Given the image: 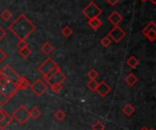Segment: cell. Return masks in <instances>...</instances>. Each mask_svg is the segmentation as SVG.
Wrapping results in <instances>:
<instances>
[{
    "label": "cell",
    "instance_id": "6da1fadb",
    "mask_svg": "<svg viewBox=\"0 0 156 130\" xmlns=\"http://www.w3.org/2000/svg\"><path fill=\"white\" fill-rule=\"evenodd\" d=\"M8 29L18 39L26 40L36 30V26L25 15L21 14L8 26Z\"/></svg>",
    "mask_w": 156,
    "mask_h": 130
},
{
    "label": "cell",
    "instance_id": "7a4b0ae2",
    "mask_svg": "<svg viewBox=\"0 0 156 130\" xmlns=\"http://www.w3.org/2000/svg\"><path fill=\"white\" fill-rule=\"evenodd\" d=\"M0 90L9 98L11 99L16 96V94L18 91V88L16 87V84L9 79H7L5 77L1 75L0 73Z\"/></svg>",
    "mask_w": 156,
    "mask_h": 130
},
{
    "label": "cell",
    "instance_id": "3957f363",
    "mask_svg": "<svg viewBox=\"0 0 156 130\" xmlns=\"http://www.w3.org/2000/svg\"><path fill=\"white\" fill-rule=\"evenodd\" d=\"M12 118L16 119V121L20 124V125H24L29 117V110L24 106V105H20L12 114Z\"/></svg>",
    "mask_w": 156,
    "mask_h": 130
},
{
    "label": "cell",
    "instance_id": "277c9868",
    "mask_svg": "<svg viewBox=\"0 0 156 130\" xmlns=\"http://www.w3.org/2000/svg\"><path fill=\"white\" fill-rule=\"evenodd\" d=\"M81 12L88 19L99 17L102 14L101 8L98 5H96L94 2H90Z\"/></svg>",
    "mask_w": 156,
    "mask_h": 130
},
{
    "label": "cell",
    "instance_id": "5b68a950",
    "mask_svg": "<svg viewBox=\"0 0 156 130\" xmlns=\"http://www.w3.org/2000/svg\"><path fill=\"white\" fill-rule=\"evenodd\" d=\"M29 87L37 97H41L45 92H47V90L48 88V85L41 78L35 80V82L33 84H31Z\"/></svg>",
    "mask_w": 156,
    "mask_h": 130
},
{
    "label": "cell",
    "instance_id": "8992f818",
    "mask_svg": "<svg viewBox=\"0 0 156 130\" xmlns=\"http://www.w3.org/2000/svg\"><path fill=\"white\" fill-rule=\"evenodd\" d=\"M108 36H110V38L114 41L115 43H120L126 36V33L125 31L120 27L119 26H114L111 30L110 32L108 33Z\"/></svg>",
    "mask_w": 156,
    "mask_h": 130
},
{
    "label": "cell",
    "instance_id": "52a82bcc",
    "mask_svg": "<svg viewBox=\"0 0 156 130\" xmlns=\"http://www.w3.org/2000/svg\"><path fill=\"white\" fill-rule=\"evenodd\" d=\"M0 73L1 75H3L4 77H5L7 79H9L10 81L14 82L15 84H16L18 78H19V75L9 66V65H5L2 68H0Z\"/></svg>",
    "mask_w": 156,
    "mask_h": 130
},
{
    "label": "cell",
    "instance_id": "ba28073f",
    "mask_svg": "<svg viewBox=\"0 0 156 130\" xmlns=\"http://www.w3.org/2000/svg\"><path fill=\"white\" fill-rule=\"evenodd\" d=\"M56 62L51 58V57H48L47 58L44 62H42L39 67H37V71L42 75V76H45L46 74H48L55 66H56Z\"/></svg>",
    "mask_w": 156,
    "mask_h": 130
},
{
    "label": "cell",
    "instance_id": "9c48e42d",
    "mask_svg": "<svg viewBox=\"0 0 156 130\" xmlns=\"http://www.w3.org/2000/svg\"><path fill=\"white\" fill-rule=\"evenodd\" d=\"M12 116L7 114L5 110L0 109V129H5L12 123Z\"/></svg>",
    "mask_w": 156,
    "mask_h": 130
},
{
    "label": "cell",
    "instance_id": "30bf717a",
    "mask_svg": "<svg viewBox=\"0 0 156 130\" xmlns=\"http://www.w3.org/2000/svg\"><path fill=\"white\" fill-rule=\"evenodd\" d=\"M96 92L98 93V95H100L101 98L106 97L110 92H111V87L105 82V81H101V83L98 84Z\"/></svg>",
    "mask_w": 156,
    "mask_h": 130
},
{
    "label": "cell",
    "instance_id": "8fae6325",
    "mask_svg": "<svg viewBox=\"0 0 156 130\" xmlns=\"http://www.w3.org/2000/svg\"><path fill=\"white\" fill-rule=\"evenodd\" d=\"M123 17L122 15L118 12V11H113L109 16H108V20L111 24H112L113 26H119V24L122 21Z\"/></svg>",
    "mask_w": 156,
    "mask_h": 130
},
{
    "label": "cell",
    "instance_id": "7c38bea8",
    "mask_svg": "<svg viewBox=\"0 0 156 130\" xmlns=\"http://www.w3.org/2000/svg\"><path fill=\"white\" fill-rule=\"evenodd\" d=\"M65 80H66V76L60 70L54 77H52L49 80H48L47 82L51 86L53 84H62L63 82H65Z\"/></svg>",
    "mask_w": 156,
    "mask_h": 130
},
{
    "label": "cell",
    "instance_id": "4fadbf2b",
    "mask_svg": "<svg viewBox=\"0 0 156 130\" xmlns=\"http://www.w3.org/2000/svg\"><path fill=\"white\" fill-rule=\"evenodd\" d=\"M30 85L31 84H30L29 80L27 78H26L25 77H22V76L19 77V78H18V80H17V82L16 84L18 90H25V89L28 88L30 87Z\"/></svg>",
    "mask_w": 156,
    "mask_h": 130
},
{
    "label": "cell",
    "instance_id": "5bb4252c",
    "mask_svg": "<svg viewBox=\"0 0 156 130\" xmlns=\"http://www.w3.org/2000/svg\"><path fill=\"white\" fill-rule=\"evenodd\" d=\"M88 25L94 30H98L102 26V21L99 17H94L91 19H89Z\"/></svg>",
    "mask_w": 156,
    "mask_h": 130
},
{
    "label": "cell",
    "instance_id": "9a60e30c",
    "mask_svg": "<svg viewBox=\"0 0 156 130\" xmlns=\"http://www.w3.org/2000/svg\"><path fill=\"white\" fill-rule=\"evenodd\" d=\"M126 64H127V66H128L130 68L134 69V68H136V67L139 66V64H140V60H139L136 56H131L127 59Z\"/></svg>",
    "mask_w": 156,
    "mask_h": 130
},
{
    "label": "cell",
    "instance_id": "2e32d148",
    "mask_svg": "<svg viewBox=\"0 0 156 130\" xmlns=\"http://www.w3.org/2000/svg\"><path fill=\"white\" fill-rule=\"evenodd\" d=\"M61 69H60V67H59V66H58V65H56L48 74H46L45 76H43V80H46V81H48V80H49L52 77H54L58 72H59Z\"/></svg>",
    "mask_w": 156,
    "mask_h": 130
},
{
    "label": "cell",
    "instance_id": "e0dca14e",
    "mask_svg": "<svg viewBox=\"0 0 156 130\" xmlns=\"http://www.w3.org/2000/svg\"><path fill=\"white\" fill-rule=\"evenodd\" d=\"M41 51H42L43 54H45L46 56H48V55H50V54L54 51V46L51 45V43L46 42V43L41 46Z\"/></svg>",
    "mask_w": 156,
    "mask_h": 130
},
{
    "label": "cell",
    "instance_id": "ac0fdd59",
    "mask_svg": "<svg viewBox=\"0 0 156 130\" xmlns=\"http://www.w3.org/2000/svg\"><path fill=\"white\" fill-rule=\"evenodd\" d=\"M125 82L130 86V87H133L137 82H138V77L133 74V73H130L126 77H125Z\"/></svg>",
    "mask_w": 156,
    "mask_h": 130
},
{
    "label": "cell",
    "instance_id": "d6986e66",
    "mask_svg": "<svg viewBox=\"0 0 156 130\" xmlns=\"http://www.w3.org/2000/svg\"><path fill=\"white\" fill-rule=\"evenodd\" d=\"M41 116V112L37 107H34L31 110H29V117L33 119H37Z\"/></svg>",
    "mask_w": 156,
    "mask_h": 130
},
{
    "label": "cell",
    "instance_id": "ffe728a7",
    "mask_svg": "<svg viewBox=\"0 0 156 130\" xmlns=\"http://www.w3.org/2000/svg\"><path fill=\"white\" fill-rule=\"evenodd\" d=\"M12 12L9 10V9H5V10H4L1 14H0V17L2 18V20L3 21H5V22H7V21H9L10 20V18L12 17Z\"/></svg>",
    "mask_w": 156,
    "mask_h": 130
},
{
    "label": "cell",
    "instance_id": "44dd1931",
    "mask_svg": "<svg viewBox=\"0 0 156 130\" xmlns=\"http://www.w3.org/2000/svg\"><path fill=\"white\" fill-rule=\"evenodd\" d=\"M31 54H32V50L28 46L25 47L23 49H19V55L25 59H27L31 56Z\"/></svg>",
    "mask_w": 156,
    "mask_h": 130
},
{
    "label": "cell",
    "instance_id": "7402d4cb",
    "mask_svg": "<svg viewBox=\"0 0 156 130\" xmlns=\"http://www.w3.org/2000/svg\"><path fill=\"white\" fill-rule=\"evenodd\" d=\"M122 111H123V113H124V115H125V116H127V117H131V116L134 113L135 109H134V108H133L131 104H127V105L123 108Z\"/></svg>",
    "mask_w": 156,
    "mask_h": 130
},
{
    "label": "cell",
    "instance_id": "603a6c76",
    "mask_svg": "<svg viewBox=\"0 0 156 130\" xmlns=\"http://www.w3.org/2000/svg\"><path fill=\"white\" fill-rule=\"evenodd\" d=\"M73 34V29L69 26H65L62 29H61V35L64 37H69Z\"/></svg>",
    "mask_w": 156,
    "mask_h": 130
},
{
    "label": "cell",
    "instance_id": "cb8c5ba5",
    "mask_svg": "<svg viewBox=\"0 0 156 130\" xmlns=\"http://www.w3.org/2000/svg\"><path fill=\"white\" fill-rule=\"evenodd\" d=\"M152 29H156V25H155V22L154 21H151L143 30H142V33L145 36L149 31H151Z\"/></svg>",
    "mask_w": 156,
    "mask_h": 130
},
{
    "label": "cell",
    "instance_id": "d4e9b609",
    "mask_svg": "<svg viewBox=\"0 0 156 130\" xmlns=\"http://www.w3.org/2000/svg\"><path fill=\"white\" fill-rule=\"evenodd\" d=\"M112 40L110 38V36H104L101 40V46H103V47H109L111 45H112Z\"/></svg>",
    "mask_w": 156,
    "mask_h": 130
},
{
    "label": "cell",
    "instance_id": "484cf974",
    "mask_svg": "<svg viewBox=\"0 0 156 130\" xmlns=\"http://www.w3.org/2000/svg\"><path fill=\"white\" fill-rule=\"evenodd\" d=\"M98 84H99V83H98L95 79H94V80H90V81L88 82V84H87V87H88L90 91L95 92L96 89H97Z\"/></svg>",
    "mask_w": 156,
    "mask_h": 130
},
{
    "label": "cell",
    "instance_id": "4316f807",
    "mask_svg": "<svg viewBox=\"0 0 156 130\" xmlns=\"http://www.w3.org/2000/svg\"><path fill=\"white\" fill-rule=\"evenodd\" d=\"M54 117H55L58 121H61V120H63V119L66 118V114H65V112L62 111L61 109H58V110H57V111L54 113Z\"/></svg>",
    "mask_w": 156,
    "mask_h": 130
},
{
    "label": "cell",
    "instance_id": "83f0119b",
    "mask_svg": "<svg viewBox=\"0 0 156 130\" xmlns=\"http://www.w3.org/2000/svg\"><path fill=\"white\" fill-rule=\"evenodd\" d=\"M145 36L149 39V41L154 42L156 39V29H152L151 31H149V32L145 35Z\"/></svg>",
    "mask_w": 156,
    "mask_h": 130
},
{
    "label": "cell",
    "instance_id": "f1b7e54d",
    "mask_svg": "<svg viewBox=\"0 0 156 130\" xmlns=\"http://www.w3.org/2000/svg\"><path fill=\"white\" fill-rule=\"evenodd\" d=\"M50 87H51V90L55 93V94H58V93H60L61 92V90H62V84H53V85H51L50 86Z\"/></svg>",
    "mask_w": 156,
    "mask_h": 130
},
{
    "label": "cell",
    "instance_id": "f546056e",
    "mask_svg": "<svg viewBox=\"0 0 156 130\" xmlns=\"http://www.w3.org/2000/svg\"><path fill=\"white\" fill-rule=\"evenodd\" d=\"M88 77L90 80H94L96 79L98 77H99V73L98 71H96L95 69H90L89 72H88Z\"/></svg>",
    "mask_w": 156,
    "mask_h": 130
},
{
    "label": "cell",
    "instance_id": "4dcf8cb0",
    "mask_svg": "<svg viewBox=\"0 0 156 130\" xmlns=\"http://www.w3.org/2000/svg\"><path fill=\"white\" fill-rule=\"evenodd\" d=\"M10 99L0 90V105H2V106H4V105H5L8 101H9Z\"/></svg>",
    "mask_w": 156,
    "mask_h": 130
},
{
    "label": "cell",
    "instance_id": "1f68e13d",
    "mask_svg": "<svg viewBox=\"0 0 156 130\" xmlns=\"http://www.w3.org/2000/svg\"><path fill=\"white\" fill-rule=\"evenodd\" d=\"M16 46L18 47V49H23L25 47L28 46V44L27 42V40H23V39H19L18 42L16 43Z\"/></svg>",
    "mask_w": 156,
    "mask_h": 130
},
{
    "label": "cell",
    "instance_id": "d6a6232c",
    "mask_svg": "<svg viewBox=\"0 0 156 130\" xmlns=\"http://www.w3.org/2000/svg\"><path fill=\"white\" fill-rule=\"evenodd\" d=\"M105 129V126L103 125L102 122L98 121L96 122L93 126H92V130H104Z\"/></svg>",
    "mask_w": 156,
    "mask_h": 130
},
{
    "label": "cell",
    "instance_id": "836d02e7",
    "mask_svg": "<svg viewBox=\"0 0 156 130\" xmlns=\"http://www.w3.org/2000/svg\"><path fill=\"white\" fill-rule=\"evenodd\" d=\"M6 58H7L6 53L3 49H0V63H3Z\"/></svg>",
    "mask_w": 156,
    "mask_h": 130
},
{
    "label": "cell",
    "instance_id": "e575fe53",
    "mask_svg": "<svg viewBox=\"0 0 156 130\" xmlns=\"http://www.w3.org/2000/svg\"><path fill=\"white\" fill-rule=\"evenodd\" d=\"M6 36V31L0 26V41Z\"/></svg>",
    "mask_w": 156,
    "mask_h": 130
},
{
    "label": "cell",
    "instance_id": "d590c367",
    "mask_svg": "<svg viewBox=\"0 0 156 130\" xmlns=\"http://www.w3.org/2000/svg\"><path fill=\"white\" fill-rule=\"evenodd\" d=\"M111 5H117L118 3H119V1L120 0H106Z\"/></svg>",
    "mask_w": 156,
    "mask_h": 130
},
{
    "label": "cell",
    "instance_id": "8d00e7d4",
    "mask_svg": "<svg viewBox=\"0 0 156 130\" xmlns=\"http://www.w3.org/2000/svg\"><path fill=\"white\" fill-rule=\"evenodd\" d=\"M140 130H149V129H148V128H147L146 127H144V128H141Z\"/></svg>",
    "mask_w": 156,
    "mask_h": 130
},
{
    "label": "cell",
    "instance_id": "74e56055",
    "mask_svg": "<svg viewBox=\"0 0 156 130\" xmlns=\"http://www.w3.org/2000/svg\"><path fill=\"white\" fill-rule=\"evenodd\" d=\"M150 1H151V2H152V3H153L154 5H155V4H156V0H150Z\"/></svg>",
    "mask_w": 156,
    "mask_h": 130
},
{
    "label": "cell",
    "instance_id": "f35d334b",
    "mask_svg": "<svg viewBox=\"0 0 156 130\" xmlns=\"http://www.w3.org/2000/svg\"><path fill=\"white\" fill-rule=\"evenodd\" d=\"M141 1H142V2H144V3H145V2H147L148 0H141Z\"/></svg>",
    "mask_w": 156,
    "mask_h": 130
},
{
    "label": "cell",
    "instance_id": "ab89813d",
    "mask_svg": "<svg viewBox=\"0 0 156 130\" xmlns=\"http://www.w3.org/2000/svg\"><path fill=\"white\" fill-rule=\"evenodd\" d=\"M149 130H154V128H151V129H149Z\"/></svg>",
    "mask_w": 156,
    "mask_h": 130
}]
</instances>
